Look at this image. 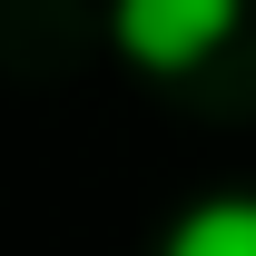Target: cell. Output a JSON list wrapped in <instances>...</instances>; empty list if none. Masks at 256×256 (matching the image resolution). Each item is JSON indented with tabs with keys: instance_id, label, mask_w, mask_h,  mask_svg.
<instances>
[{
	"instance_id": "obj_2",
	"label": "cell",
	"mask_w": 256,
	"mask_h": 256,
	"mask_svg": "<svg viewBox=\"0 0 256 256\" xmlns=\"http://www.w3.org/2000/svg\"><path fill=\"white\" fill-rule=\"evenodd\" d=\"M158 256H256V197H246V188L197 197L188 217L158 236Z\"/></svg>"
},
{
	"instance_id": "obj_1",
	"label": "cell",
	"mask_w": 256,
	"mask_h": 256,
	"mask_svg": "<svg viewBox=\"0 0 256 256\" xmlns=\"http://www.w3.org/2000/svg\"><path fill=\"white\" fill-rule=\"evenodd\" d=\"M236 10L246 0H108V30L138 69H197L236 30Z\"/></svg>"
}]
</instances>
